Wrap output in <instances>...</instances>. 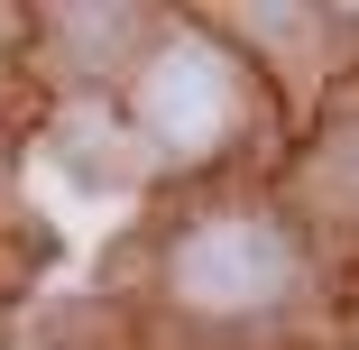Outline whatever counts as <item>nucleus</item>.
<instances>
[{"label": "nucleus", "instance_id": "2", "mask_svg": "<svg viewBox=\"0 0 359 350\" xmlns=\"http://www.w3.org/2000/svg\"><path fill=\"white\" fill-rule=\"evenodd\" d=\"M231 102H240V83H231V65L212 55L203 37H175L148 65V83H138V111H148V129L166 138L175 157H203L212 138L231 129Z\"/></svg>", "mask_w": 359, "mask_h": 350}, {"label": "nucleus", "instance_id": "1", "mask_svg": "<svg viewBox=\"0 0 359 350\" xmlns=\"http://www.w3.org/2000/svg\"><path fill=\"white\" fill-rule=\"evenodd\" d=\"M285 286H295V249H285L276 222H203L175 249V295L184 304L249 314V304H276Z\"/></svg>", "mask_w": 359, "mask_h": 350}]
</instances>
